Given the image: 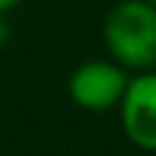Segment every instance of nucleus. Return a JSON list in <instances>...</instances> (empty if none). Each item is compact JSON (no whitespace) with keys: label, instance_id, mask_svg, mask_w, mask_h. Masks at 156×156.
<instances>
[{"label":"nucleus","instance_id":"nucleus-1","mask_svg":"<svg viewBox=\"0 0 156 156\" xmlns=\"http://www.w3.org/2000/svg\"><path fill=\"white\" fill-rule=\"evenodd\" d=\"M107 58L127 73L156 69V6L147 0H116L101 23Z\"/></svg>","mask_w":156,"mask_h":156},{"label":"nucleus","instance_id":"nucleus-2","mask_svg":"<svg viewBox=\"0 0 156 156\" xmlns=\"http://www.w3.org/2000/svg\"><path fill=\"white\" fill-rule=\"evenodd\" d=\"M130 73L113 58H87L69 73L67 93L75 107L87 113H107L122 104Z\"/></svg>","mask_w":156,"mask_h":156},{"label":"nucleus","instance_id":"nucleus-3","mask_svg":"<svg viewBox=\"0 0 156 156\" xmlns=\"http://www.w3.org/2000/svg\"><path fill=\"white\" fill-rule=\"evenodd\" d=\"M122 130L139 151L156 153V69L133 73L122 104Z\"/></svg>","mask_w":156,"mask_h":156},{"label":"nucleus","instance_id":"nucleus-4","mask_svg":"<svg viewBox=\"0 0 156 156\" xmlns=\"http://www.w3.org/2000/svg\"><path fill=\"white\" fill-rule=\"evenodd\" d=\"M20 3H23V0H0V17H3V15H9L12 9H17Z\"/></svg>","mask_w":156,"mask_h":156},{"label":"nucleus","instance_id":"nucleus-5","mask_svg":"<svg viewBox=\"0 0 156 156\" xmlns=\"http://www.w3.org/2000/svg\"><path fill=\"white\" fill-rule=\"evenodd\" d=\"M147 3H151V6H156V0H147Z\"/></svg>","mask_w":156,"mask_h":156}]
</instances>
